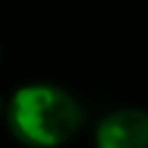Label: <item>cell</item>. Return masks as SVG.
Wrapping results in <instances>:
<instances>
[{
	"label": "cell",
	"mask_w": 148,
	"mask_h": 148,
	"mask_svg": "<svg viewBox=\"0 0 148 148\" xmlns=\"http://www.w3.org/2000/svg\"><path fill=\"white\" fill-rule=\"evenodd\" d=\"M0 60H2V49H0Z\"/></svg>",
	"instance_id": "cell-4"
},
{
	"label": "cell",
	"mask_w": 148,
	"mask_h": 148,
	"mask_svg": "<svg viewBox=\"0 0 148 148\" xmlns=\"http://www.w3.org/2000/svg\"><path fill=\"white\" fill-rule=\"evenodd\" d=\"M2 109H5V99L0 97V113H2Z\"/></svg>",
	"instance_id": "cell-3"
},
{
	"label": "cell",
	"mask_w": 148,
	"mask_h": 148,
	"mask_svg": "<svg viewBox=\"0 0 148 148\" xmlns=\"http://www.w3.org/2000/svg\"><path fill=\"white\" fill-rule=\"evenodd\" d=\"M97 148H148V111L118 109L97 125Z\"/></svg>",
	"instance_id": "cell-2"
},
{
	"label": "cell",
	"mask_w": 148,
	"mask_h": 148,
	"mask_svg": "<svg viewBox=\"0 0 148 148\" xmlns=\"http://www.w3.org/2000/svg\"><path fill=\"white\" fill-rule=\"evenodd\" d=\"M83 120L81 104L56 86H25L7 104V125L28 148H56L69 141Z\"/></svg>",
	"instance_id": "cell-1"
}]
</instances>
